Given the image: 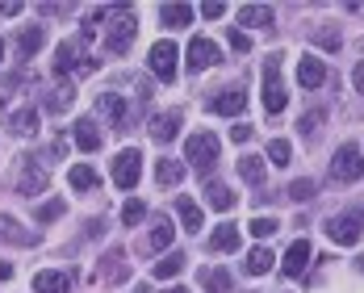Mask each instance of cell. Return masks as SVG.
<instances>
[{
  "label": "cell",
  "instance_id": "17",
  "mask_svg": "<svg viewBox=\"0 0 364 293\" xmlns=\"http://www.w3.org/2000/svg\"><path fill=\"white\" fill-rule=\"evenodd\" d=\"M72 289V281H68V272H59V268H42L34 277V293H68Z\"/></svg>",
  "mask_w": 364,
  "mask_h": 293
},
{
  "label": "cell",
  "instance_id": "3",
  "mask_svg": "<svg viewBox=\"0 0 364 293\" xmlns=\"http://www.w3.org/2000/svg\"><path fill=\"white\" fill-rule=\"evenodd\" d=\"M289 105V92L281 84V55L264 59V113H281Z\"/></svg>",
  "mask_w": 364,
  "mask_h": 293
},
{
  "label": "cell",
  "instance_id": "48",
  "mask_svg": "<svg viewBox=\"0 0 364 293\" xmlns=\"http://www.w3.org/2000/svg\"><path fill=\"white\" fill-rule=\"evenodd\" d=\"M164 293H188V289H184V285H172V289H164Z\"/></svg>",
  "mask_w": 364,
  "mask_h": 293
},
{
  "label": "cell",
  "instance_id": "19",
  "mask_svg": "<svg viewBox=\"0 0 364 293\" xmlns=\"http://www.w3.org/2000/svg\"><path fill=\"white\" fill-rule=\"evenodd\" d=\"M176 214H181L184 230H193V235H197V230L205 226V210H201V206H197L193 197H176Z\"/></svg>",
  "mask_w": 364,
  "mask_h": 293
},
{
  "label": "cell",
  "instance_id": "34",
  "mask_svg": "<svg viewBox=\"0 0 364 293\" xmlns=\"http://www.w3.org/2000/svg\"><path fill=\"white\" fill-rule=\"evenodd\" d=\"M122 252H117V247H113L109 256L101 260V281H122V277H126V268H122Z\"/></svg>",
  "mask_w": 364,
  "mask_h": 293
},
{
  "label": "cell",
  "instance_id": "44",
  "mask_svg": "<svg viewBox=\"0 0 364 293\" xmlns=\"http://www.w3.org/2000/svg\"><path fill=\"white\" fill-rule=\"evenodd\" d=\"M230 139H235V143H247V139H252V126H247V122H239V126L230 130Z\"/></svg>",
  "mask_w": 364,
  "mask_h": 293
},
{
  "label": "cell",
  "instance_id": "50",
  "mask_svg": "<svg viewBox=\"0 0 364 293\" xmlns=\"http://www.w3.org/2000/svg\"><path fill=\"white\" fill-rule=\"evenodd\" d=\"M0 59H4V42H0Z\"/></svg>",
  "mask_w": 364,
  "mask_h": 293
},
{
  "label": "cell",
  "instance_id": "25",
  "mask_svg": "<svg viewBox=\"0 0 364 293\" xmlns=\"http://www.w3.org/2000/svg\"><path fill=\"white\" fill-rule=\"evenodd\" d=\"M46 181H50V176H46V168H26V172H21V181H17V188H21L26 197H38V193L46 188Z\"/></svg>",
  "mask_w": 364,
  "mask_h": 293
},
{
  "label": "cell",
  "instance_id": "1",
  "mask_svg": "<svg viewBox=\"0 0 364 293\" xmlns=\"http://www.w3.org/2000/svg\"><path fill=\"white\" fill-rule=\"evenodd\" d=\"M92 68H97V59L84 50L80 38L59 42V50H55V75H88Z\"/></svg>",
  "mask_w": 364,
  "mask_h": 293
},
{
  "label": "cell",
  "instance_id": "12",
  "mask_svg": "<svg viewBox=\"0 0 364 293\" xmlns=\"http://www.w3.org/2000/svg\"><path fill=\"white\" fill-rule=\"evenodd\" d=\"M272 21H277V13L268 4H243L239 9V26L243 30H272Z\"/></svg>",
  "mask_w": 364,
  "mask_h": 293
},
{
  "label": "cell",
  "instance_id": "32",
  "mask_svg": "<svg viewBox=\"0 0 364 293\" xmlns=\"http://www.w3.org/2000/svg\"><path fill=\"white\" fill-rule=\"evenodd\" d=\"M239 176L247 184H264V159L259 155H243L239 159Z\"/></svg>",
  "mask_w": 364,
  "mask_h": 293
},
{
  "label": "cell",
  "instance_id": "43",
  "mask_svg": "<svg viewBox=\"0 0 364 293\" xmlns=\"http://www.w3.org/2000/svg\"><path fill=\"white\" fill-rule=\"evenodd\" d=\"M222 13H226V4H218V0H205L201 4V17H210V21H218Z\"/></svg>",
  "mask_w": 364,
  "mask_h": 293
},
{
  "label": "cell",
  "instance_id": "10",
  "mask_svg": "<svg viewBox=\"0 0 364 293\" xmlns=\"http://www.w3.org/2000/svg\"><path fill=\"white\" fill-rule=\"evenodd\" d=\"M297 84L301 88H323L327 84V63L318 55H301L297 59Z\"/></svg>",
  "mask_w": 364,
  "mask_h": 293
},
{
  "label": "cell",
  "instance_id": "11",
  "mask_svg": "<svg viewBox=\"0 0 364 293\" xmlns=\"http://www.w3.org/2000/svg\"><path fill=\"white\" fill-rule=\"evenodd\" d=\"M155 143H172L181 134V110H168V113H155L151 117V130H146Z\"/></svg>",
  "mask_w": 364,
  "mask_h": 293
},
{
  "label": "cell",
  "instance_id": "27",
  "mask_svg": "<svg viewBox=\"0 0 364 293\" xmlns=\"http://www.w3.org/2000/svg\"><path fill=\"white\" fill-rule=\"evenodd\" d=\"M72 101H75V88L72 84H63V88H50L42 105H46L50 113H63V110H72Z\"/></svg>",
  "mask_w": 364,
  "mask_h": 293
},
{
  "label": "cell",
  "instance_id": "38",
  "mask_svg": "<svg viewBox=\"0 0 364 293\" xmlns=\"http://www.w3.org/2000/svg\"><path fill=\"white\" fill-rule=\"evenodd\" d=\"M109 13H113V9H92V13H84V38H97L101 21H105Z\"/></svg>",
  "mask_w": 364,
  "mask_h": 293
},
{
  "label": "cell",
  "instance_id": "51",
  "mask_svg": "<svg viewBox=\"0 0 364 293\" xmlns=\"http://www.w3.org/2000/svg\"><path fill=\"white\" fill-rule=\"evenodd\" d=\"M356 264H360V268H364V256H360V260H356Z\"/></svg>",
  "mask_w": 364,
  "mask_h": 293
},
{
  "label": "cell",
  "instance_id": "20",
  "mask_svg": "<svg viewBox=\"0 0 364 293\" xmlns=\"http://www.w3.org/2000/svg\"><path fill=\"white\" fill-rule=\"evenodd\" d=\"M193 21V4H164L159 9V26L164 30H184Z\"/></svg>",
  "mask_w": 364,
  "mask_h": 293
},
{
  "label": "cell",
  "instance_id": "31",
  "mask_svg": "<svg viewBox=\"0 0 364 293\" xmlns=\"http://www.w3.org/2000/svg\"><path fill=\"white\" fill-rule=\"evenodd\" d=\"M205 197H210V206H214V210H222V214H226V210L235 206V193H230L226 184H218V181L205 184Z\"/></svg>",
  "mask_w": 364,
  "mask_h": 293
},
{
  "label": "cell",
  "instance_id": "36",
  "mask_svg": "<svg viewBox=\"0 0 364 293\" xmlns=\"http://www.w3.org/2000/svg\"><path fill=\"white\" fill-rule=\"evenodd\" d=\"M289 155H293V146L285 143V139H272V143H268V159H272L277 168H285V164H289Z\"/></svg>",
  "mask_w": 364,
  "mask_h": 293
},
{
  "label": "cell",
  "instance_id": "6",
  "mask_svg": "<svg viewBox=\"0 0 364 293\" xmlns=\"http://www.w3.org/2000/svg\"><path fill=\"white\" fill-rule=\"evenodd\" d=\"M327 235L331 243H339V247H356L364 235V210H352V214H339V218L327 222Z\"/></svg>",
  "mask_w": 364,
  "mask_h": 293
},
{
  "label": "cell",
  "instance_id": "15",
  "mask_svg": "<svg viewBox=\"0 0 364 293\" xmlns=\"http://www.w3.org/2000/svg\"><path fill=\"white\" fill-rule=\"evenodd\" d=\"M243 105H247V97H243L239 88H222L218 97L210 101V110L222 113V117H239V113H243Z\"/></svg>",
  "mask_w": 364,
  "mask_h": 293
},
{
  "label": "cell",
  "instance_id": "37",
  "mask_svg": "<svg viewBox=\"0 0 364 293\" xmlns=\"http://www.w3.org/2000/svg\"><path fill=\"white\" fill-rule=\"evenodd\" d=\"M247 230H252L255 239H272L281 226H277V218H252V222H247Z\"/></svg>",
  "mask_w": 364,
  "mask_h": 293
},
{
  "label": "cell",
  "instance_id": "16",
  "mask_svg": "<svg viewBox=\"0 0 364 293\" xmlns=\"http://www.w3.org/2000/svg\"><path fill=\"white\" fill-rule=\"evenodd\" d=\"M97 113H101L109 126H126V97H117V92L97 97Z\"/></svg>",
  "mask_w": 364,
  "mask_h": 293
},
{
  "label": "cell",
  "instance_id": "4",
  "mask_svg": "<svg viewBox=\"0 0 364 293\" xmlns=\"http://www.w3.org/2000/svg\"><path fill=\"white\" fill-rule=\"evenodd\" d=\"M184 164H193L197 172H210V168L218 164V139H214L210 130L188 134V143H184Z\"/></svg>",
  "mask_w": 364,
  "mask_h": 293
},
{
  "label": "cell",
  "instance_id": "7",
  "mask_svg": "<svg viewBox=\"0 0 364 293\" xmlns=\"http://www.w3.org/2000/svg\"><path fill=\"white\" fill-rule=\"evenodd\" d=\"M139 176H143V151H139V146L117 151V155H113V184H117V188H134Z\"/></svg>",
  "mask_w": 364,
  "mask_h": 293
},
{
  "label": "cell",
  "instance_id": "2",
  "mask_svg": "<svg viewBox=\"0 0 364 293\" xmlns=\"http://www.w3.org/2000/svg\"><path fill=\"white\" fill-rule=\"evenodd\" d=\"M134 34H139L134 13H130L126 4H117V9H113V26L105 30V50H109V55H126L130 42H134Z\"/></svg>",
  "mask_w": 364,
  "mask_h": 293
},
{
  "label": "cell",
  "instance_id": "13",
  "mask_svg": "<svg viewBox=\"0 0 364 293\" xmlns=\"http://www.w3.org/2000/svg\"><path fill=\"white\" fill-rule=\"evenodd\" d=\"M0 243H13V247H34L38 235H34V230H21V222H17V218L0 214Z\"/></svg>",
  "mask_w": 364,
  "mask_h": 293
},
{
  "label": "cell",
  "instance_id": "26",
  "mask_svg": "<svg viewBox=\"0 0 364 293\" xmlns=\"http://www.w3.org/2000/svg\"><path fill=\"white\" fill-rule=\"evenodd\" d=\"M9 130H13V134H34V130H38V110L26 105V110L9 113Z\"/></svg>",
  "mask_w": 364,
  "mask_h": 293
},
{
  "label": "cell",
  "instance_id": "29",
  "mask_svg": "<svg viewBox=\"0 0 364 293\" xmlns=\"http://www.w3.org/2000/svg\"><path fill=\"white\" fill-rule=\"evenodd\" d=\"M184 264H188V260H184L181 252H168V256L159 260V264H155V268H151V272H155V281H172V277H176V272H181Z\"/></svg>",
  "mask_w": 364,
  "mask_h": 293
},
{
  "label": "cell",
  "instance_id": "30",
  "mask_svg": "<svg viewBox=\"0 0 364 293\" xmlns=\"http://www.w3.org/2000/svg\"><path fill=\"white\" fill-rule=\"evenodd\" d=\"M68 181H72V188L75 193H88V188H97V172H92V168H88V164H75L72 172H68Z\"/></svg>",
  "mask_w": 364,
  "mask_h": 293
},
{
  "label": "cell",
  "instance_id": "42",
  "mask_svg": "<svg viewBox=\"0 0 364 293\" xmlns=\"http://www.w3.org/2000/svg\"><path fill=\"white\" fill-rule=\"evenodd\" d=\"M230 46H235L239 55H247V50H252V38L243 34V30H230Z\"/></svg>",
  "mask_w": 364,
  "mask_h": 293
},
{
  "label": "cell",
  "instance_id": "39",
  "mask_svg": "<svg viewBox=\"0 0 364 293\" xmlns=\"http://www.w3.org/2000/svg\"><path fill=\"white\" fill-rule=\"evenodd\" d=\"M59 214H63V197H55V201H42V206L34 210V218H38V222H55Z\"/></svg>",
  "mask_w": 364,
  "mask_h": 293
},
{
  "label": "cell",
  "instance_id": "33",
  "mask_svg": "<svg viewBox=\"0 0 364 293\" xmlns=\"http://www.w3.org/2000/svg\"><path fill=\"white\" fill-rule=\"evenodd\" d=\"M201 285L210 293H230V272L226 268H205L201 272Z\"/></svg>",
  "mask_w": 364,
  "mask_h": 293
},
{
  "label": "cell",
  "instance_id": "23",
  "mask_svg": "<svg viewBox=\"0 0 364 293\" xmlns=\"http://www.w3.org/2000/svg\"><path fill=\"white\" fill-rule=\"evenodd\" d=\"M42 26H30V30H21V34H17V55H21V59H34L38 50H42Z\"/></svg>",
  "mask_w": 364,
  "mask_h": 293
},
{
  "label": "cell",
  "instance_id": "35",
  "mask_svg": "<svg viewBox=\"0 0 364 293\" xmlns=\"http://www.w3.org/2000/svg\"><path fill=\"white\" fill-rule=\"evenodd\" d=\"M143 218H146V206L139 201V197H130V201L122 206V222H126V226H139Z\"/></svg>",
  "mask_w": 364,
  "mask_h": 293
},
{
  "label": "cell",
  "instance_id": "14",
  "mask_svg": "<svg viewBox=\"0 0 364 293\" xmlns=\"http://www.w3.org/2000/svg\"><path fill=\"white\" fill-rule=\"evenodd\" d=\"M172 239H176V226L168 214H159V218L151 222V235H146V247L151 252H164V247H172Z\"/></svg>",
  "mask_w": 364,
  "mask_h": 293
},
{
  "label": "cell",
  "instance_id": "8",
  "mask_svg": "<svg viewBox=\"0 0 364 293\" xmlns=\"http://www.w3.org/2000/svg\"><path fill=\"white\" fill-rule=\"evenodd\" d=\"M176 59H181V50H176V42H168V38H159V42L151 46V55H146L151 72L159 75L164 84H172V80H176Z\"/></svg>",
  "mask_w": 364,
  "mask_h": 293
},
{
  "label": "cell",
  "instance_id": "5",
  "mask_svg": "<svg viewBox=\"0 0 364 293\" xmlns=\"http://www.w3.org/2000/svg\"><path fill=\"white\" fill-rule=\"evenodd\" d=\"M331 176L339 184H352L364 176V155L356 143H343L339 151H335V159H331Z\"/></svg>",
  "mask_w": 364,
  "mask_h": 293
},
{
  "label": "cell",
  "instance_id": "41",
  "mask_svg": "<svg viewBox=\"0 0 364 293\" xmlns=\"http://www.w3.org/2000/svg\"><path fill=\"white\" fill-rule=\"evenodd\" d=\"M289 197H293V201H310V197H314V181H293L289 184Z\"/></svg>",
  "mask_w": 364,
  "mask_h": 293
},
{
  "label": "cell",
  "instance_id": "24",
  "mask_svg": "<svg viewBox=\"0 0 364 293\" xmlns=\"http://www.w3.org/2000/svg\"><path fill=\"white\" fill-rule=\"evenodd\" d=\"M155 181L164 184V188H176V184L184 181V164H176V159H159V164H155Z\"/></svg>",
  "mask_w": 364,
  "mask_h": 293
},
{
  "label": "cell",
  "instance_id": "46",
  "mask_svg": "<svg viewBox=\"0 0 364 293\" xmlns=\"http://www.w3.org/2000/svg\"><path fill=\"white\" fill-rule=\"evenodd\" d=\"M352 84H356V92H364V63L352 72Z\"/></svg>",
  "mask_w": 364,
  "mask_h": 293
},
{
  "label": "cell",
  "instance_id": "47",
  "mask_svg": "<svg viewBox=\"0 0 364 293\" xmlns=\"http://www.w3.org/2000/svg\"><path fill=\"white\" fill-rule=\"evenodd\" d=\"M13 277V264H0V281H9Z\"/></svg>",
  "mask_w": 364,
  "mask_h": 293
},
{
  "label": "cell",
  "instance_id": "40",
  "mask_svg": "<svg viewBox=\"0 0 364 293\" xmlns=\"http://www.w3.org/2000/svg\"><path fill=\"white\" fill-rule=\"evenodd\" d=\"M323 122H327V113H323V110H314V113H306V117L297 122V130H301V134H314V130H318Z\"/></svg>",
  "mask_w": 364,
  "mask_h": 293
},
{
  "label": "cell",
  "instance_id": "22",
  "mask_svg": "<svg viewBox=\"0 0 364 293\" xmlns=\"http://www.w3.org/2000/svg\"><path fill=\"white\" fill-rule=\"evenodd\" d=\"M210 247H214V252H239V226H235V222H222V226H214Z\"/></svg>",
  "mask_w": 364,
  "mask_h": 293
},
{
  "label": "cell",
  "instance_id": "21",
  "mask_svg": "<svg viewBox=\"0 0 364 293\" xmlns=\"http://www.w3.org/2000/svg\"><path fill=\"white\" fill-rule=\"evenodd\" d=\"M75 146H80V151H88V155L101 146V130H97V122H92V117H80V122H75Z\"/></svg>",
  "mask_w": 364,
  "mask_h": 293
},
{
  "label": "cell",
  "instance_id": "9",
  "mask_svg": "<svg viewBox=\"0 0 364 293\" xmlns=\"http://www.w3.org/2000/svg\"><path fill=\"white\" fill-rule=\"evenodd\" d=\"M214 63H222V50L210 38H193V42H188V72H205V68H214Z\"/></svg>",
  "mask_w": 364,
  "mask_h": 293
},
{
  "label": "cell",
  "instance_id": "28",
  "mask_svg": "<svg viewBox=\"0 0 364 293\" xmlns=\"http://www.w3.org/2000/svg\"><path fill=\"white\" fill-rule=\"evenodd\" d=\"M272 264H277V256H272L268 247H255V252H247V264H243V268H247L252 277H264V272H272Z\"/></svg>",
  "mask_w": 364,
  "mask_h": 293
},
{
  "label": "cell",
  "instance_id": "49",
  "mask_svg": "<svg viewBox=\"0 0 364 293\" xmlns=\"http://www.w3.org/2000/svg\"><path fill=\"white\" fill-rule=\"evenodd\" d=\"M0 110H4V92H0Z\"/></svg>",
  "mask_w": 364,
  "mask_h": 293
},
{
  "label": "cell",
  "instance_id": "18",
  "mask_svg": "<svg viewBox=\"0 0 364 293\" xmlns=\"http://www.w3.org/2000/svg\"><path fill=\"white\" fill-rule=\"evenodd\" d=\"M306 264H310V243H306V239H297L289 252H285L281 272H285V277H301V272H306Z\"/></svg>",
  "mask_w": 364,
  "mask_h": 293
},
{
  "label": "cell",
  "instance_id": "45",
  "mask_svg": "<svg viewBox=\"0 0 364 293\" xmlns=\"http://www.w3.org/2000/svg\"><path fill=\"white\" fill-rule=\"evenodd\" d=\"M314 42H318L323 50H339V38L335 34H314Z\"/></svg>",
  "mask_w": 364,
  "mask_h": 293
}]
</instances>
